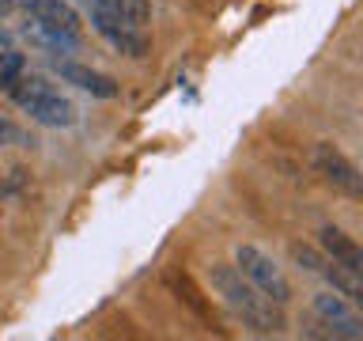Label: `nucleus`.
I'll use <instances>...</instances> for the list:
<instances>
[{
  "instance_id": "9",
  "label": "nucleus",
  "mask_w": 363,
  "mask_h": 341,
  "mask_svg": "<svg viewBox=\"0 0 363 341\" xmlns=\"http://www.w3.org/2000/svg\"><path fill=\"white\" fill-rule=\"evenodd\" d=\"M322 254L333 258L337 266H348V269L363 273V250H359L356 239L345 235L340 227H322Z\"/></svg>"
},
{
  "instance_id": "5",
  "label": "nucleus",
  "mask_w": 363,
  "mask_h": 341,
  "mask_svg": "<svg viewBox=\"0 0 363 341\" xmlns=\"http://www.w3.org/2000/svg\"><path fill=\"white\" fill-rule=\"evenodd\" d=\"M314 315L322 318L329 337H345V341L363 337V318L356 311V303L345 300L340 292H318L314 296Z\"/></svg>"
},
{
  "instance_id": "14",
  "label": "nucleus",
  "mask_w": 363,
  "mask_h": 341,
  "mask_svg": "<svg viewBox=\"0 0 363 341\" xmlns=\"http://www.w3.org/2000/svg\"><path fill=\"white\" fill-rule=\"evenodd\" d=\"M288 254H291L295 266L306 269V273H322V266H325V254H322V250H314V247H306V243H291Z\"/></svg>"
},
{
  "instance_id": "15",
  "label": "nucleus",
  "mask_w": 363,
  "mask_h": 341,
  "mask_svg": "<svg viewBox=\"0 0 363 341\" xmlns=\"http://www.w3.org/2000/svg\"><path fill=\"white\" fill-rule=\"evenodd\" d=\"M23 72V53L19 50H0V87L8 91V84Z\"/></svg>"
},
{
  "instance_id": "6",
  "label": "nucleus",
  "mask_w": 363,
  "mask_h": 341,
  "mask_svg": "<svg viewBox=\"0 0 363 341\" xmlns=\"http://www.w3.org/2000/svg\"><path fill=\"white\" fill-rule=\"evenodd\" d=\"M91 23H95V31H99L118 53H125V57H144V53H147V38H144L140 27H129L125 19L106 16V11H91Z\"/></svg>"
},
{
  "instance_id": "11",
  "label": "nucleus",
  "mask_w": 363,
  "mask_h": 341,
  "mask_svg": "<svg viewBox=\"0 0 363 341\" xmlns=\"http://www.w3.org/2000/svg\"><path fill=\"white\" fill-rule=\"evenodd\" d=\"M322 277L333 284V292H340L345 300H352V303H363V273H356V269H348V266H337L333 258H325V266H322Z\"/></svg>"
},
{
  "instance_id": "13",
  "label": "nucleus",
  "mask_w": 363,
  "mask_h": 341,
  "mask_svg": "<svg viewBox=\"0 0 363 341\" xmlns=\"http://www.w3.org/2000/svg\"><path fill=\"white\" fill-rule=\"evenodd\" d=\"M27 38H30L34 45H45V50H72V45L79 42V38H68V34H61V31L42 27L38 19H30V23H27Z\"/></svg>"
},
{
  "instance_id": "12",
  "label": "nucleus",
  "mask_w": 363,
  "mask_h": 341,
  "mask_svg": "<svg viewBox=\"0 0 363 341\" xmlns=\"http://www.w3.org/2000/svg\"><path fill=\"white\" fill-rule=\"evenodd\" d=\"M167 284H170V292H174L193 315L204 318V323H212V307H208V300H204V296L193 288V281L186 277V273H174V269H170V273H167Z\"/></svg>"
},
{
  "instance_id": "8",
  "label": "nucleus",
  "mask_w": 363,
  "mask_h": 341,
  "mask_svg": "<svg viewBox=\"0 0 363 341\" xmlns=\"http://www.w3.org/2000/svg\"><path fill=\"white\" fill-rule=\"evenodd\" d=\"M23 4H27L30 19H38L42 27L61 31L68 38H79V16L65 4V0H23Z\"/></svg>"
},
{
  "instance_id": "17",
  "label": "nucleus",
  "mask_w": 363,
  "mask_h": 341,
  "mask_svg": "<svg viewBox=\"0 0 363 341\" xmlns=\"http://www.w3.org/2000/svg\"><path fill=\"white\" fill-rule=\"evenodd\" d=\"M11 8H16V0H0V16H8Z\"/></svg>"
},
{
  "instance_id": "16",
  "label": "nucleus",
  "mask_w": 363,
  "mask_h": 341,
  "mask_svg": "<svg viewBox=\"0 0 363 341\" xmlns=\"http://www.w3.org/2000/svg\"><path fill=\"white\" fill-rule=\"evenodd\" d=\"M0 144H27V136H23L11 121L0 118Z\"/></svg>"
},
{
  "instance_id": "4",
  "label": "nucleus",
  "mask_w": 363,
  "mask_h": 341,
  "mask_svg": "<svg viewBox=\"0 0 363 341\" xmlns=\"http://www.w3.org/2000/svg\"><path fill=\"white\" fill-rule=\"evenodd\" d=\"M311 163L314 170L322 175V182H329L333 190L340 193H348V197H363V178H359V167L352 163V159L340 152V148L333 144H314V152H311Z\"/></svg>"
},
{
  "instance_id": "3",
  "label": "nucleus",
  "mask_w": 363,
  "mask_h": 341,
  "mask_svg": "<svg viewBox=\"0 0 363 341\" xmlns=\"http://www.w3.org/2000/svg\"><path fill=\"white\" fill-rule=\"evenodd\" d=\"M235 266H238V273H242V277L254 284L261 296H265V300L280 303V307L291 300V284H288V277H284V269L265 254V250L242 243V247L235 250Z\"/></svg>"
},
{
  "instance_id": "1",
  "label": "nucleus",
  "mask_w": 363,
  "mask_h": 341,
  "mask_svg": "<svg viewBox=\"0 0 363 341\" xmlns=\"http://www.w3.org/2000/svg\"><path fill=\"white\" fill-rule=\"evenodd\" d=\"M208 281L216 296L231 307V311L242 318V326L257 330V334H280L284 330V315H280V303L265 300L254 284H250L242 273H238V266H223V261H216V266L208 269Z\"/></svg>"
},
{
  "instance_id": "10",
  "label": "nucleus",
  "mask_w": 363,
  "mask_h": 341,
  "mask_svg": "<svg viewBox=\"0 0 363 341\" xmlns=\"http://www.w3.org/2000/svg\"><path fill=\"white\" fill-rule=\"evenodd\" d=\"M84 4L91 11L118 16V19L129 23V27H140V31H144V23L152 19V4H147V0H84Z\"/></svg>"
},
{
  "instance_id": "7",
  "label": "nucleus",
  "mask_w": 363,
  "mask_h": 341,
  "mask_svg": "<svg viewBox=\"0 0 363 341\" xmlns=\"http://www.w3.org/2000/svg\"><path fill=\"white\" fill-rule=\"evenodd\" d=\"M53 68H57V76H61L65 84H76L79 91H87V95H95V99H113L118 95V84H113L110 76H102V72H95V68H87L79 61H61V57H57Z\"/></svg>"
},
{
  "instance_id": "2",
  "label": "nucleus",
  "mask_w": 363,
  "mask_h": 341,
  "mask_svg": "<svg viewBox=\"0 0 363 341\" xmlns=\"http://www.w3.org/2000/svg\"><path fill=\"white\" fill-rule=\"evenodd\" d=\"M8 95L16 99L34 121L50 125V129H68V125L76 121V107H72L68 99H61V95H57V91L45 84V80H38V76L19 72V76L8 84Z\"/></svg>"
}]
</instances>
